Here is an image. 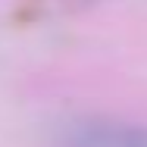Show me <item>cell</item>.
<instances>
[{
    "instance_id": "cell-1",
    "label": "cell",
    "mask_w": 147,
    "mask_h": 147,
    "mask_svg": "<svg viewBox=\"0 0 147 147\" xmlns=\"http://www.w3.org/2000/svg\"><path fill=\"white\" fill-rule=\"evenodd\" d=\"M59 147H147V125L85 119L63 128Z\"/></svg>"
}]
</instances>
